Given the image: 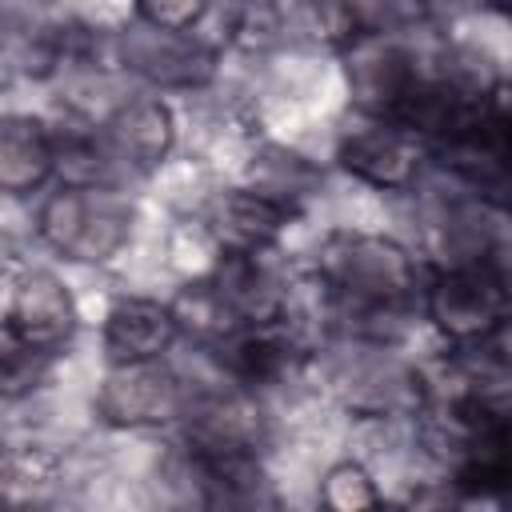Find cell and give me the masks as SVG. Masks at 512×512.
Instances as JSON below:
<instances>
[{"instance_id":"1","label":"cell","mask_w":512,"mask_h":512,"mask_svg":"<svg viewBox=\"0 0 512 512\" xmlns=\"http://www.w3.org/2000/svg\"><path fill=\"white\" fill-rule=\"evenodd\" d=\"M316 280L364 344H384L380 324L400 320L424 284L416 256L380 232H328L316 248Z\"/></svg>"},{"instance_id":"2","label":"cell","mask_w":512,"mask_h":512,"mask_svg":"<svg viewBox=\"0 0 512 512\" xmlns=\"http://www.w3.org/2000/svg\"><path fill=\"white\" fill-rule=\"evenodd\" d=\"M136 208L108 184H56L36 212V236L68 264H108L132 240Z\"/></svg>"},{"instance_id":"3","label":"cell","mask_w":512,"mask_h":512,"mask_svg":"<svg viewBox=\"0 0 512 512\" xmlns=\"http://www.w3.org/2000/svg\"><path fill=\"white\" fill-rule=\"evenodd\" d=\"M428 324L456 348H480L508 328V276L496 260H460L436 268L420 284Z\"/></svg>"},{"instance_id":"4","label":"cell","mask_w":512,"mask_h":512,"mask_svg":"<svg viewBox=\"0 0 512 512\" xmlns=\"http://www.w3.org/2000/svg\"><path fill=\"white\" fill-rule=\"evenodd\" d=\"M112 56L152 92H200L220 72V52L208 40L196 32L152 28L136 16L112 36Z\"/></svg>"},{"instance_id":"5","label":"cell","mask_w":512,"mask_h":512,"mask_svg":"<svg viewBox=\"0 0 512 512\" xmlns=\"http://www.w3.org/2000/svg\"><path fill=\"white\" fill-rule=\"evenodd\" d=\"M340 60H344V84H348L352 108L360 116L392 120V124L404 116L416 84L428 76L400 28L372 32V36L344 44Z\"/></svg>"},{"instance_id":"6","label":"cell","mask_w":512,"mask_h":512,"mask_svg":"<svg viewBox=\"0 0 512 512\" xmlns=\"http://www.w3.org/2000/svg\"><path fill=\"white\" fill-rule=\"evenodd\" d=\"M188 384L168 360H120L108 364L96 388V416L108 428L148 432L180 424Z\"/></svg>"},{"instance_id":"7","label":"cell","mask_w":512,"mask_h":512,"mask_svg":"<svg viewBox=\"0 0 512 512\" xmlns=\"http://www.w3.org/2000/svg\"><path fill=\"white\" fill-rule=\"evenodd\" d=\"M332 160L340 172H348L352 180H360L376 192H412L420 184L428 148L416 132L400 128L392 120L364 116L360 128H348L336 140Z\"/></svg>"},{"instance_id":"8","label":"cell","mask_w":512,"mask_h":512,"mask_svg":"<svg viewBox=\"0 0 512 512\" xmlns=\"http://www.w3.org/2000/svg\"><path fill=\"white\" fill-rule=\"evenodd\" d=\"M4 332L52 360L64 356V348L80 332V308H76L72 288L48 268H28L8 288Z\"/></svg>"},{"instance_id":"9","label":"cell","mask_w":512,"mask_h":512,"mask_svg":"<svg viewBox=\"0 0 512 512\" xmlns=\"http://www.w3.org/2000/svg\"><path fill=\"white\" fill-rule=\"evenodd\" d=\"M300 212L252 184L228 188L208 204L204 232L216 252H272Z\"/></svg>"},{"instance_id":"10","label":"cell","mask_w":512,"mask_h":512,"mask_svg":"<svg viewBox=\"0 0 512 512\" xmlns=\"http://www.w3.org/2000/svg\"><path fill=\"white\" fill-rule=\"evenodd\" d=\"M224 376L248 392H264L276 384H288L304 364V344L288 332V320L280 324H248L228 332L220 344H212Z\"/></svg>"},{"instance_id":"11","label":"cell","mask_w":512,"mask_h":512,"mask_svg":"<svg viewBox=\"0 0 512 512\" xmlns=\"http://www.w3.org/2000/svg\"><path fill=\"white\" fill-rule=\"evenodd\" d=\"M180 424H184V444H196V448L260 452L264 432H268L264 412L256 404V392H248L232 380H228V388L188 392Z\"/></svg>"},{"instance_id":"12","label":"cell","mask_w":512,"mask_h":512,"mask_svg":"<svg viewBox=\"0 0 512 512\" xmlns=\"http://www.w3.org/2000/svg\"><path fill=\"white\" fill-rule=\"evenodd\" d=\"M104 140L112 156L132 172H156L176 148V112L160 92H140L120 100L104 120Z\"/></svg>"},{"instance_id":"13","label":"cell","mask_w":512,"mask_h":512,"mask_svg":"<svg viewBox=\"0 0 512 512\" xmlns=\"http://www.w3.org/2000/svg\"><path fill=\"white\" fill-rule=\"evenodd\" d=\"M212 284L232 308L236 324H280L288 320V284L268 264V252H216Z\"/></svg>"},{"instance_id":"14","label":"cell","mask_w":512,"mask_h":512,"mask_svg":"<svg viewBox=\"0 0 512 512\" xmlns=\"http://www.w3.org/2000/svg\"><path fill=\"white\" fill-rule=\"evenodd\" d=\"M180 340V324L168 300L156 296H116L100 324V344L108 364L120 360H164Z\"/></svg>"},{"instance_id":"15","label":"cell","mask_w":512,"mask_h":512,"mask_svg":"<svg viewBox=\"0 0 512 512\" xmlns=\"http://www.w3.org/2000/svg\"><path fill=\"white\" fill-rule=\"evenodd\" d=\"M56 180V140L40 116L4 112L0 116V196H32Z\"/></svg>"},{"instance_id":"16","label":"cell","mask_w":512,"mask_h":512,"mask_svg":"<svg viewBox=\"0 0 512 512\" xmlns=\"http://www.w3.org/2000/svg\"><path fill=\"white\" fill-rule=\"evenodd\" d=\"M244 184L260 188V192H268V196H276L300 212L304 200L320 192L324 172L316 160H308L304 152H296L288 144H260L244 168Z\"/></svg>"},{"instance_id":"17","label":"cell","mask_w":512,"mask_h":512,"mask_svg":"<svg viewBox=\"0 0 512 512\" xmlns=\"http://www.w3.org/2000/svg\"><path fill=\"white\" fill-rule=\"evenodd\" d=\"M404 24V0H312V28L336 52L360 36Z\"/></svg>"},{"instance_id":"18","label":"cell","mask_w":512,"mask_h":512,"mask_svg":"<svg viewBox=\"0 0 512 512\" xmlns=\"http://www.w3.org/2000/svg\"><path fill=\"white\" fill-rule=\"evenodd\" d=\"M168 304H172V316H176V324H180V336H192V340L204 344V348L220 344L228 332L240 328L236 316H232V308L224 304L220 288L212 284V276L188 280Z\"/></svg>"},{"instance_id":"19","label":"cell","mask_w":512,"mask_h":512,"mask_svg":"<svg viewBox=\"0 0 512 512\" xmlns=\"http://www.w3.org/2000/svg\"><path fill=\"white\" fill-rule=\"evenodd\" d=\"M288 0H236L228 16V40L240 52H272L288 40Z\"/></svg>"},{"instance_id":"20","label":"cell","mask_w":512,"mask_h":512,"mask_svg":"<svg viewBox=\"0 0 512 512\" xmlns=\"http://www.w3.org/2000/svg\"><path fill=\"white\" fill-rule=\"evenodd\" d=\"M52 364H56L52 356L20 344L16 336L0 328V404H16L40 392L52 376Z\"/></svg>"},{"instance_id":"21","label":"cell","mask_w":512,"mask_h":512,"mask_svg":"<svg viewBox=\"0 0 512 512\" xmlns=\"http://www.w3.org/2000/svg\"><path fill=\"white\" fill-rule=\"evenodd\" d=\"M384 492L376 488V476L368 472V464L360 460H336L324 476H320V504L336 508V512H356V508H372L380 504Z\"/></svg>"},{"instance_id":"22","label":"cell","mask_w":512,"mask_h":512,"mask_svg":"<svg viewBox=\"0 0 512 512\" xmlns=\"http://www.w3.org/2000/svg\"><path fill=\"white\" fill-rule=\"evenodd\" d=\"M216 0H132V16L152 24V28H172V32H196Z\"/></svg>"},{"instance_id":"23","label":"cell","mask_w":512,"mask_h":512,"mask_svg":"<svg viewBox=\"0 0 512 512\" xmlns=\"http://www.w3.org/2000/svg\"><path fill=\"white\" fill-rule=\"evenodd\" d=\"M24 272H28V256H24V248H20L8 232H0V288H12Z\"/></svg>"},{"instance_id":"24","label":"cell","mask_w":512,"mask_h":512,"mask_svg":"<svg viewBox=\"0 0 512 512\" xmlns=\"http://www.w3.org/2000/svg\"><path fill=\"white\" fill-rule=\"evenodd\" d=\"M4 500H8V496H4V492H0V504H4Z\"/></svg>"}]
</instances>
